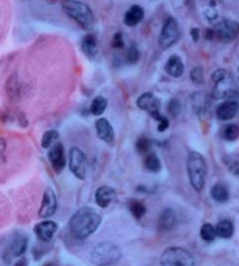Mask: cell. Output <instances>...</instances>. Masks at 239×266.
I'll return each instance as SVG.
<instances>
[{
	"label": "cell",
	"instance_id": "9c48e42d",
	"mask_svg": "<svg viewBox=\"0 0 239 266\" xmlns=\"http://www.w3.org/2000/svg\"><path fill=\"white\" fill-rule=\"evenodd\" d=\"M216 39H220L224 41H231L236 39L239 34V22L234 20L220 21L218 25L214 27Z\"/></svg>",
	"mask_w": 239,
	"mask_h": 266
},
{
	"label": "cell",
	"instance_id": "5bb4252c",
	"mask_svg": "<svg viewBox=\"0 0 239 266\" xmlns=\"http://www.w3.org/2000/svg\"><path fill=\"white\" fill-rule=\"evenodd\" d=\"M96 131L99 139L108 144H112L114 140V131L112 125L105 118H99L96 120Z\"/></svg>",
	"mask_w": 239,
	"mask_h": 266
},
{
	"label": "cell",
	"instance_id": "8992f818",
	"mask_svg": "<svg viewBox=\"0 0 239 266\" xmlns=\"http://www.w3.org/2000/svg\"><path fill=\"white\" fill-rule=\"evenodd\" d=\"M178 39H180V28L177 21L169 17L163 23L161 34L159 36V44L162 49H168L176 44Z\"/></svg>",
	"mask_w": 239,
	"mask_h": 266
},
{
	"label": "cell",
	"instance_id": "4316f807",
	"mask_svg": "<svg viewBox=\"0 0 239 266\" xmlns=\"http://www.w3.org/2000/svg\"><path fill=\"white\" fill-rule=\"evenodd\" d=\"M199 235H201V238L205 242H213L215 238L217 237V231L216 226H214L211 223H204L202 225L201 231H199Z\"/></svg>",
	"mask_w": 239,
	"mask_h": 266
},
{
	"label": "cell",
	"instance_id": "8fae6325",
	"mask_svg": "<svg viewBox=\"0 0 239 266\" xmlns=\"http://www.w3.org/2000/svg\"><path fill=\"white\" fill-rule=\"evenodd\" d=\"M57 209V199L55 193L51 188L46 189L43 198H42V203L39 210V216L41 219H48L53 216Z\"/></svg>",
	"mask_w": 239,
	"mask_h": 266
},
{
	"label": "cell",
	"instance_id": "484cf974",
	"mask_svg": "<svg viewBox=\"0 0 239 266\" xmlns=\"http://www.w3.org/2000/svg\"><path fill=\"white\" fill-rule=\"evenodd\" d=\"M129 209L135 220H141L146 214V207L138 200H132L129 203Z\"/></svg>",
	"mask_w": 239,
	"mask_h": 266
},
{
	"label": "cell",
	"instance_id": "277c9868",
	"mask_svg": "<svg viewBox=\"0 0 239 266\" xmlns=\"http://www.w3.org/2000/svg\"><path fill=\"white\" fill-rule=\"evenodd\" d=\"M123 253L116 244L103 242L93 247L90 253V261L96 266H111L118 263Z\"/></svg>",
	"mask_w": 239,
	"mask_h": 266
},
{
	"label": "cell",
	"instance_id": "4dcf8cb0",
	"mask_svg": "<svg viewBox=\"0 0 239 266\" xmlns=\"http://www.w3.org/2000/svg\"><path fill=\"white\" fill-rule=\"evenodd\" d=\"M135 149H137L138 153L145 154V155H146V154L150 153V151H151L150 139H148L147 137H144V135L143 137L138 138L137 144H135Z\"/></svg>",
	"mask_w": 239,
	"mask_h": 266
},
{
	"label": "cell",
	"instance_id": "ba28073f",
	"mask_svg": "<svg viewBox=\"0 0 239 266\" xmlns=\"http://www.w3.org/2000/svg\"><path fill=\"white\" fill-rule=\"evenodd\" d=\"M211 80H213L215 84L214 95L216 97L222 98L228 96V92L230 91V84H231V77H230L228 70H225V69H217L211 75Z\"/></svg>",
	"mask_w": 239,
	"mask_h": 266
},
{
	"label": "cell",
	"instance_id": "d6986e66",
	"mask_svg": "<svg viewBox=\"0 0 239 266\" xmlns=\"http://www.w3.org/2000/svg\"><path fill=\"white\" fill-rule=\"evenodd\" d=\"M165 70L169 76L172 77H180L182 76L184 71V66L182 60H181L180 56L177 55H172L167 60L165 66Z\"/></svg>",
	"mask_w": 239,
	"mask_h": 266
},
{
	"label": "cell",
	"instance_id": "e575fe53",
	"mask_svg": "<svg viewBox=\"0 0 239 266\" xmlns=\"http://www.w3.org/2000/svg\"><path fill=\"white\" fill-rule=\"evenodd\" d=\"M139 55H140V54H139V50L137 49V47L132 46L129 49L128 54H126V60H128L129 63H135L138 62Z\"/></svg>",
	"mask_w": 239,
	"mask_h": 266
},
{
	"label": "cell",
	"instance_id": "7c38bea8",
	"mask_svg": "<svg viewBox=\"0 0 239 266\" xmlns=\"http://www.w3.org/2000/svg\"><path fill=\"white\" fill-rule=\"evenodd\" d=\"M139 109L146 111L153 118L160 113V101L152 92H145L137 99Z\"/></svg>",
	"mask_w": 239,
	"mask_h": 266
},
{
	"label": "cell",
	"instance_id": "44dd1931",
	"mask_svg": "<svg viewBox=\"0 0 239 266\" xmlns=\"http://www.w3.org/2000/svg\"><path fill=\"white\" fill-rule=\"evenodd\" d=\"M210 194L211 198L216 202H218V203H225L230 199L229 189L224 183H216L215 186H213V188L210 190Z\"/></svg>",
	"mask_w": 239,
	"mask_h": 266
},
{
	"label": "cell",
	"instance_id": "603a6c76",
	"mask_svg": "<svg viewBox=\"0 0 239 266\" xmlns=\"http://www.w3.org/2000/svg\"><path fill=\"white\" fill-rule=\"evenodd\" d=\"M27 246H28V240L25 236H19L13 241L10 249L14 257H22L23 253L26 252Z\"/></svg>",
	"mask_w": 239,
	"mask_h": 266
},
{
	"label": "cell",
	"instance_id": "8d00e7d4",
	"mask_svg": "<svg viewBox=\"0 0 239 266\" xmlns=\"http://www.w3.org/2000/svg\"><path fill=\"white\" fill-rule=\"evenodd\" d=\"M112 46H113L114 48H123L124 47L123 35L120 34V33H117V34L113 36V39H112Z\"/></svg>",
	"mask_w": 239,
	"mask_h": 266
},
{
	"label": "cell",
	"instance_id": "3957f363",
	"mask_svg": "<svg viewBox=\"0 0 239 266\" xmlns=\"http://www.w3.org/2000/svg\"><path fill=\"white\" fill-rule=\"evenodd\" d=\"M63 10L71 19H74L83 29H92L95 27V17L90 7L76 0H63Z\"/></svg>",
	"mask_w": 239,
	"mask_h": 266
},
{
	"label": "cell",
	"instance_id": "7a4b0ae2",
	"mask_svg": "<svg viewBox=\"0 0 239 266\" xmlns=\"http://www.w3.org/2000/svg\"><path fill=\"white\" fill-rule=\"evenodd\" d=\"M187 171L190 184L196 192H201L204 188L207 179L208 166L204 156L198 152H190L187 159Z\"/></svg>",
	"mask_w": 239,
	"mask_h": 266
},
{
	"label": "cell",
	"instance_id": "5b68a950",
	"mask_svg": "<svg viewBox=\"0 0 239 266\" xmlns=\"http://www.w3.org/2000/svg\"><path fill=\"white\" fill-rule=\"evenodd\" d=\"M161 266H195V258L188 250L180 246L168 247L160 257Z\"/></svg>",
	"mask_w": 239,
	"mask_h": 266
},
{
	"label": "cell",
	"instance_id": "2e32d148",
	"mask_svg": "<svg viewBox=\"0 0 239 266\" xmlns=\"http://www.w3.org/2000/svg\"><path fill=\"white\" fill-rule=\"evenodd\" d=\"M238 103L236 101H225L217 108L216 114L219 120H230L238 112Z\"/></svg>",
	"mask_w": 239,
	"mask_h": 266
},
{
	"label": "cell",
	"instance_id": "ffe728a7",
	"mask_svg": "<svg viewBox=\"0 0 239 266\" xmlns=\"http://www.w3.org/2000/svg\"><path fill=\"white\" fill-rule=\"evenodd\" d=\"M82 50L89 59H95L97 53H98V44H97L95 35L87 34L84 36V39L82 40Z\"/></svg>",
	"mask_w": 239,
	"mask_h": 266
},
{
	"label": "cell",
	"instance_id": "f35d334b",
	"mask_svg": "<svg viewBox=\"0 0 239 266\" xmlns=\"http://www.w3.org/2000/svg\"><path fill=\"white\" fill-rule=\"evenodd\" d=\"M14 266H28V261L25 258V257H21V258L18 261Z\"/></svg>",
	"mask_w": 239,
	"mask_h": 266
},
{
	"label": "cell",
	"instance_id": "60d3db41",
	"mask_svg": "<svg viewBox=\"0 0 239 266\" xmlns=\"http://www.w3.org/2000/svg\"><path fill=\"white\" fill-rule=\"evenodd\" d=\"M238 70H239V68H238Z\"/></svg>",
	"mask_w": 239,
	"mask_h": 266
},
{
	"label": "cell",
	"instance_id": "9a60e30c",
	"mask_svg": "<svg viewBox=\"0 0 239 266\" xmlns=\"http://www.w3.org/2000/svg\"><path fill=\"white\" fill-rule=\"evenodd\" d=\"M116 198H117L116 190L111 188V187L102 186L96 190V195H95L96 203L101 208L109 207V205H110L112 202L116 200Z\"/></svg>",
	"mask_w": 239,
	"mask_h": 266
},
{
	"label": "cell",
	"instance_id": "f1b7e54d",
	"mask_svg": "<svg viewBox=\"0 0 239 266\" xmlns=\"http://www.w3.org/2000/svg\"><path fill=\"white\" fill-rule=\"evenodd\" d=\"M223 138L226 141H236L239 138V126L236 124L226 125L223 130Z\"/></svg>",
	"mask_w": 239,
	"mask_h": 266
},
{
	"label": "cell",
	"instance_id": "836d02e7",
	"mask_svg": "<svg viewBox=\"0 0 239 266\" xmlns=\"http://www.w3.org/2000/svg\"><path fill=\"white\" fill-rule=\"evenodd\" d=\"M168 111L171 113L172 117H176L181 111V103L177 99L173 98L168 104Z\"/></svg>",
	"mask_w": 239,
	"mask_h": 266
},
{
	"label": "cell",
	"instance_id": "6da1fadb",
	"mask_svg": "<svg viewBox=\"0 0 239 266\" xmlns=\"http://www.w3.org/2000/svg\"><path fill=\"white\" fill-rule=\"evenodd\" d=\"M102 222V217L95 209L90 207L81 208L71 216L69 229L78 240H86L92 235Z\"/></svg>",
	"mask_w": 239,
	"mask_h": 266
},
{
	"label": "cell",
	"instance_id": "30bf717a",
	"mask_svg": "<svg viewBox=\"0 0 239 266\" xmlns=\"http://www.w3.org/2000/svg\"><path fill=\"white\" fill-rule=\"evenodd\" d=\"M48 159H49L51 167L56 173H61L63 168L65 167V147L61 143H55L50 147L48 152Z\"/></svg>",
	"mask_w": 239,
	"mask_h": 266
},
{
	"label": "cell",
	"instance_id": "52a82bcc",
	"mask_svg": "<svg viewBox=\"0 0 239 266\" xmlns=\"http://www.w3.org/2000/svg\"><path fill=\"white\" fill-rule=\"evenodd\" d=\"M69 168L71 173L80 180H84L87 177V156L78 147H72L69 154Z\"/></svg>",
	"mask_w": 239,
	"mask_h": 266
},
{
	"label": "cell",
	"instance_id": "d590c367",
	"mask_svg": "<svg viewBox=\"0 0 239 266\" xmlns=\"http://www.w3.org/2000/svg\"><path fill=\"white\" fill-rule=\"evenodd\" d=\"M156 122H158V131L159 132H165L166 130L169 128L168 118L162 116V114L158 118V119H156Z\"/></svg>",
	"mask_w": 239,
	"mask_h": 266
},
{
	"label": "cell",
	"instance_id": "d4e9b609",
	"mask_svg": "<svg viewBox=\"0 0 239 266\" xmlns=\"http://www.w3.org/2000/svg\"><path fill=\"white\" fill-rule=\"evenodd\" d=\"M108 108V99L104 96H97L90 105V112L93 116H101L105 112Z\"/></svg>",
	"mask_w": 239,
	"mask_h": 266
},
{
	"label": "cell",
	"instance_id": "d6a6232c",
	"mask_svg": "<svg viewBox=\"0 0 239 266\" xmlns=\"http://www.w3.org/2000/svg\"><path fill=\"white\" fill-rule=\"evenodd\" d=\"M190 78L195 84H202L204 80V75H203V69L201 66H195L193 68V70L190 71Z\"/></svg>",
	"mask_w": 239,
	"mask_h": 266
},
{
	"label": "cell",
	"instance_id": "4fadbf2b",
	"mask_svg": "<svg viewBox=\"0 0 239 266\" xmlns=\"http://www.w3.org/2000/svg\"><path fill=\"white\" fill-rule=\"evenodd\" d=\"M57 224L54 221H42L35 225L34 231L38 238L42 242H49L57 231Z\"/></svg>",
	"mask_w": 239,
	"mask_h": 266
},
{
	"label": "cell",
	"instance_id": "1f68e13d",
	"mask_svg": "<svg viewBox=\"0 0 239 266\" xmlns=\"http://www.w3.org/2000/svg\"><path fill=\"white\" fill-rule=\"evenodd\" d=\"M224 162L228 166V168L232 173L236 175H239V156L236 155H229L224 158Z\"/></svg>",
	"mask_w": 239,
	"mask_h": 266
},
{
	"label": "cell",
	"instance_id": "74e56055",
	"mask_svg": "<svg viewBox=\"0 0 239 266\" xmlns=\"http://www.w3.org/2000/svg\"><path fill=\"white\" fill-rule=\"evenodd\" d=\"M190 35H192V39L194 42H197L199 40V36H201V32H199L198 28H192V31H190Z\"/></svg>",
	"mask_w": 239,
	"mask_h": 266
},
{
	"label": "cell",
	"instance_id": "e0dca14e",
	"mask_svg": "<svg viewBox=\"0 0 239 266\" xmlns=\"http://www.w3.org/2000/svg\"><path fill=\"white\" fill-rule=\"evenodd\" d=\"M144 17H145L144 8L139 5H133L129 8V11L126 12L125 18H124V22H125L126 26L134 27L139 25V23L144 20Z\"/></svg>",
	"mask_w": 239,
	"mask_h": 266
},
{
	"label": "cell",
	"instance_id": "ab89813d",
	"mask_svg": "<svg viewBox=\"0 0 239 266\" xmlns=\"http://www.w3.org/2000/svg\"><path fill=\"white\" fill-rule=\"evenodd\" d=\"M43 266H55L53 264V263H47V264H44Z\"/></svg>",
	"mask_w": 239,
	"mask_h": 266
},
{
	"label": "cell",
	"instance_id": "f546056e",
	"mask_svg": "<svg viewBox=\"0 0 239 266\" xmlns=\"http://www.w3.org/2000/svg\"><path fill=\"white\" fill-rule=\"evenodd\" d=\"M7 93L8 97L11 99H18V97H19V84H18L16 75H13L11 78H8Z\"/></svg>",
	"mask_w": 239,
	"mask_h": 266
},
{
	"label": "cell",
	"instance_id": "83f0119b",
	"mask_svg": "<svg viewBox=\"0 0 239 266\" xmlns=\"http://www.w3.org/2000/svg\"><path fill=\"white\" fill-rule=\"evenodd\" d=\"M57 139H59V132L56 130H49V131L44 132L41 140V146L43 149H50L56 143Z\"/></svg>",
	"mask_w": 239,
	"mask_h": 266
},
{
	"label": "cell",
	"instance_id": "ac0fdd59",
	"mask_svg": "<svg viewBox=\"0 0 239 266\" xmlns=\"http://www.w3.org/2000/svg\"><path fill=\"white\" fill-rule=\"evenodd\" d=\"M176 224V214L173 209H165L160 214L158 220V228L160 231L172 230Z\"/></svg>",
	"mask_w": 239,
	"mask_h": 266
},
{
	"label": "cell",
	"instance_id": "7402d4cb",
	"mask_svg": "<svg viewBox=\"0 0 239 266\" xmlns=\"http://www.w3.org/2000/svg\"><path fill=\"white\" fill-rule=\"evenodd\" d=\"M216 231H217V236L220 238H231L232 235L235 232V228L234 224H232L231 221L229 220H223L220 222L217 223L216 225Z\"/></svg>",
	"mask_w": 239,
	"mask_h": 266
},
{
	"label": "cell",
	"instance_id": "cb8c5ba5",
	"mask_svg": "<svg viewBox=\"0 0 239 266\" xmlns=\"http://www.w3.org/2000/svg\"><path fill=\"white\" fill-rule=\"evenodd\" d=\"M144 166L147 171L152 172V173H158L161 171V161H160L158 155L153 152L146 154L144 159Z\"/></svg>",
	"mask_w": 239,
	"mask_h": 266
}]
</instances>
